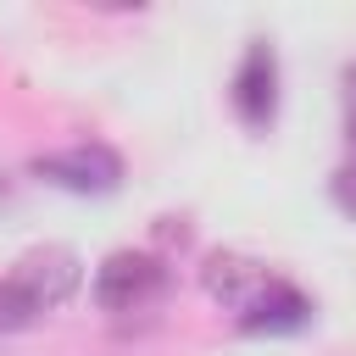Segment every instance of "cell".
<instances>
[{"instance_id": "obj_1", "label": "cell", "mask_w": 356, "mask_h": 356, "mask_svg": "<svg viewBox=\"0 0 356 356\" xmlns=\"http://www.w3.org/2000/svg\"><path fill=\"white\" fill-rule=\"evenodd\" d=\"M200 284L234 317L239 334H295L312 323V295L300 284H289L284 273H273L261 256L211 250L200 267Z\"/></svg>"}, {"instance_id": "obj_2", "label": "cell", "mask_w": 356, "mask_h": 356, "mask_svg": "<svg viewBox=\"0 0 356 356\" xmlns=\"http://www.w3.org/2000/svg\"><path fill=\"white\" fill-rule=\"evenodd\" d=\"M167 289H172V273H167V261H161L156 250L122 245V250H111V256L95 267V306L111 312V317L150 312V306L167 300Z\"/></svg>"}, {"instance_id": "obj_3", "label": "cell", "mask_w": 356, "mask_h": 356, "mask_svg": "<svg viewBox=\"0 0 356 356\" xmlns=\"http://www.w3.org/2000/svg\"><path fill=\"white\" fill-rule=\"evenodd\" d=\"M33 178L67 189V195H111L122 184V156L100 139H83V145H61V150H39L28 161Z\"/></svg>"}, {"instance_id": "obj_4", "label": "cell", "mask_w": 356, "mask_h": 356, "mask_svg": "<svg viewBox=\"0 0 356 356\" xmlns=\"http://www.w3.org/2000/svg\"><path fill=\"white\" fill-rule=\"evenodd\" d=\"M228 106L250 134H267L278 117V50L267 39H250L234 78H228Z\"/></svg>"}, {"instance_id": "obj_5", "label": "cell", "mask_w": 356, "mask_h": 356, "mask_svg": "<svg viewBox=\"0 0 356 356\" xmlns=\"http://www.w3.org/2000/svg\"><path fill=\"white\" fill-rule=\"evenodd\" d=\"M11 278L39 300V312H56V306H67V300L78 295L83 261H78V250H67V245H33V250H22V256L11 261Z\"/></svg>"}, {"instance_id": "obj_6", "label": "cell", "mask_w": 356, "mask_h": 356, "mask_svg": "<svg viewBox=\"0 0 356 356\" xmlns=\"http://www.w3.org/2000/svg\"><path fill=\"white\" fill-rule=\"evenodd\" d=\"M39 317H44V312H39V300H33V295L6 273V278H0V334H22V328H33Z\"/></svg>"}, {"instance_id": "obj_7", "label": "cell", "mask_w": 356, "mask_h": 356, "mask_svg": "<svg viewBox=\"0 0 356 356\" xmlns=\"http://www.w3.org/2000/svg\"><path fill=\"white\" fill-rule=\"evenodd\" d=\"M328 195H334V206H339L345 217H356V161L334 167V184H328Z\"/></svg>"}, {"instance_id": "obj_8", "label": "cell", "mask_w": 356, "mask_h": 356, "mask_svg": "<svg viewBox=\"0 0 356 356\" xmlns=\"http://www.w3.org/2000/svg\"><path fill=\"white\" fill-rule=\"evenodd\" d=\"M339 100H345V139H350V161H356V67L339 72Z\"/></svg>"}, {"instance_id": "obj_9", "label": "cell", "mask_w": 356, "mask_h": 356, "mask_svg": "<svg viewBox=\"0 0 356 356\" xmlns=\"http://www.w3.org/2000/svg\"><path fill=\"white\" fill-rule=\"evenodd\" d=\"M0 200H6V178H0Z\"/></svg>"}]
</instances>
